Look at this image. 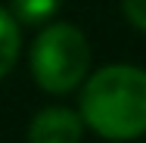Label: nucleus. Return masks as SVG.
<instances>
[{"mask_svg":"<svg viewBox=\"0 0 146 143\" xmlns=\"http://www.w3.org/2000/svg\"><path fill=\"white\" fill-rule=\"evenodd\" d=\"M90 44L72 22H53L31 44V75L47 93H68L87 78Z\"/></svg>","mask_w":146,"mask_h":143,"instance_id":"obj_2","label":"nucleus"},{"mask_svg":"<svg viewBox=\"0 0 146 143\" xmlns=\"http://www.w3.org/2000/svg\"><path fill=\"white\" fill-rule=\"evenodd\" d=\"M81 121L106 140H137L146 134V72L137 65H106L81 90Z\"/></svg>","mask_w":146,"mask_h":143,"instance_id":"obj_1","label":"nucleus"},{"mask_svg":"<svg viewBox=\"0 0 146 143\" xmlns=\"http://www.w3.org/2000/svg\"><path fill=\"white\" fill-rule=\"evenodd\" d=\"M81 134H84L81 115L65 106L40 109L28 124V143H81Z\"/></svg>","mask_w":146,"mask_h":143,"instance_id":"obj_3","label":"nucleus"},{"mask_svg":"<svg viewBox=\"0 0 146 143\" xmlns=\"http://www.w3.org/2000/svg\"><path fill=\"white\" fill-rule=\"evenodd\" d=\"M19 47H22L19 22L13 19L9 9L0 6V81L13 72V65H16V59H19Z\"/></svg>","mask_w":146,"mask_h":143,"instance_id":"obj_4","label":"nucleus"},{"mask_svg":"<svg viewBox=\"0 0 146 143\" xmlns=\"http://www.w3.org/2000/svg\"><path fill=\"white\" fill-rule=\"evenodd\" d=\"M121 9H124L127 22L146 34V0H121Z\"/></svg>","mask_w":146,"mask_h":143,"instance_id":"obj_6","label":"nucleus"},{"mask_svg":"<svg viewBox=\"0 0 146 143\" xmlns=\"http://www.w3.org/2000/svg\"><path fill=\"white\" fill-rule=\"evenodd\" d=\"M59 0H13V16L25 25H40L56 13Z\"/></svg>","mask_w":146,"mask_h":143,"instance_id":"obj_5","label":"nucleus"}]
</instances>
